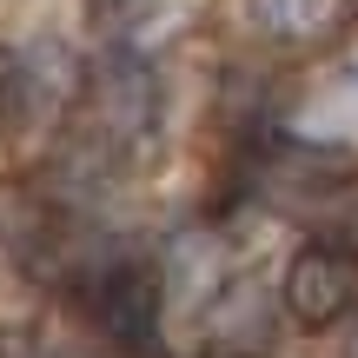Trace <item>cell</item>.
<instances>
[{
  "instance_id": "1",
  "label": "cell",
  "mask_w": 358,
  "mask_h": 358,
  "mask_svg": "<svg viewBox=\"0 0 358 358\" xmlns=\"http://www.w3.org/2000/svg\"><path fill=\"white\" fill-rule=\"evenodd\" d=\"M285 306L299 325H332L358 306V259L338 245H306L285 266Z\"/></svg>"
},
{
  "instance_id": "2",
  "label": "cell",
  "mask_w": 358,
  "mask_h": 358,
  "mask_svg": "<svg viewBox=\"0 0 358 358\" xmlns=\"http://www.w3.org/2000/svg\"><path fill=\"white\" fill-rule=\"evenodd\" d=\"M87 312H93L113 338L140 345V338L159 325V292H153L146 272H100V279L87 285Z\"/></svg>"
},
{
  "instance_id": "3",
  "label": "cell",
  "mask_w": 358,
  "mask_h": 358,
  "mask_svg": "<svg viewBox=\"0 0 358 358\" xmlns=\"http://www.w3.org/2000/svg\"><path fill=\"white\" fill-rule=\"evenodd\" d=\"M245 13L272 34H299V27L325 20V0H245Z\"/></svg>"
},
{
  "instance_id": "4",
  "label": "cell",
  "mask_w": 358,
  "mask_h": 358,
  "mask_svg": "<svg viewBox=\"0 0 358 358\" xmlns=\"http://www.w3.org/2000/svg\"><path fill=\"white\" fill-rule=\"evenodd\" d=\"M352 7H358V0H352Z\"/></svg>"
}]
</instances>
